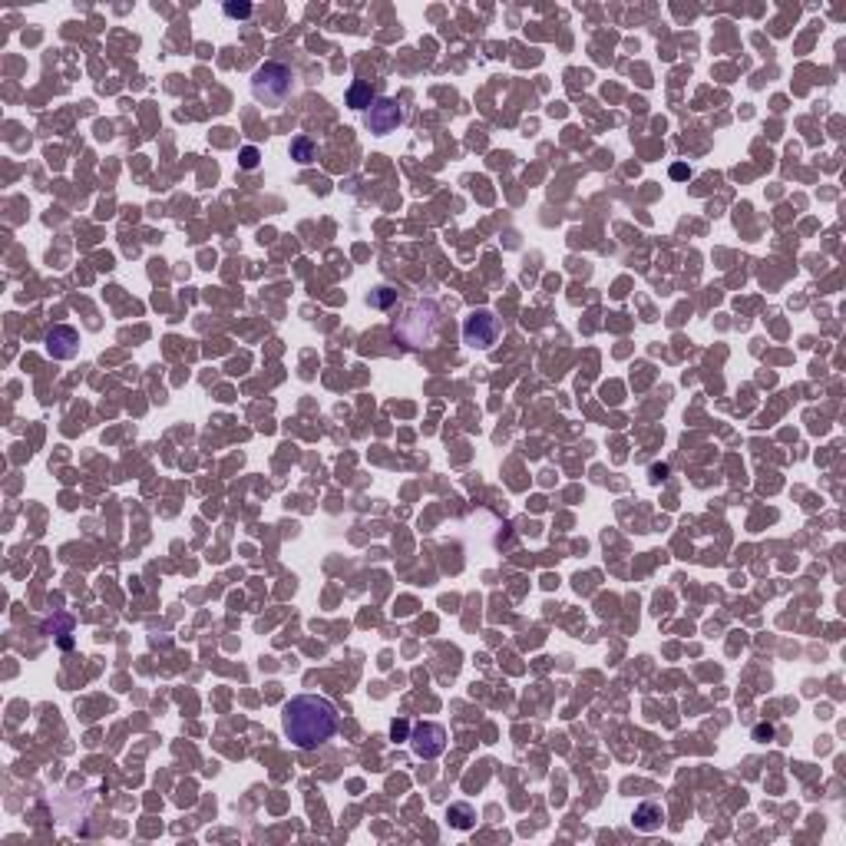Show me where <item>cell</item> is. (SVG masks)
<instances>
[{
  "label": "cell",
  "instance_id": "cell-18",
  "mask_svg": "<svg viewBox=\"0 0 846 846\" xmlns=\"http://www.w3.org/2000/svg\"><path fill=\"white\" fill-rule=\"evenodd\" d=\"M651 476H655V479H664V476H668V467H664V463H655V467H651Z\"/></svg>",
  "mask_w": 846,
  "mask_h": 846
},
{
  "label": "cell",
  "instance_id": "cell-12",
  "mask_svg": "<svg viewBox=\"0 0 846 846\" xmlns=\"http://www.w3.org/2000/svg\"><path fill=\"white\" fill-rule=\"evenodd\" d=\"M70 631H73V615H66V612H60L56 619H46L44 621V635H53L56 641L66 638Z\"/></svg>",
  "mask_w": 846,
  "mask_h": 846
},
{
  "label": "cell",
  "instance_id": "cell-5",
  "mask_svg": "<svg viewBox=\"0 0 846 846\" xmlns=\"http://www.w3.org/2000/svg\"><path fill=\"white\" fill-rule=\"evenodd\" d=\"M364 120H367V130L370 132L387 136V132H393L403 122V109H400V103H397V99L377 96L374 103H370L367 113H364Z\"/></svg>",
  "mask_w": 846,
  "mask_h": 846
},
{
  "label": "cell",
  "instance_id": "cell-11",
  "mask_svg": "<svg viewBox=\"0 0 846 846\" xmlns=\"http://www.w3.org/2000/svg\"><path fill=\"white\" fill-rule=\"evenodd\" d=\"M374 99H377V96H374L370 83H364V80H358V83H354V87L348 89V103H351L354 109H364V113H367Z\"/></svg>",
  "mask_w": 846,
  "mask_h": 846
},
{
  "label": "cell",
  "instance_id": "cell-1",
  "mask_svg": "<svg viewBox=\"0 0 846 846\" xmlns=\"http://www.w3.org/2000/svg\"><path fill=\"white\" fill-rule=\"evenodd\" d=\"M284 717V734L298 744L301 750H317L321 744L337 734V707L321 695H298L291 697L282 711Z\"/></svg>",
  "mask_w": 846,
  "mask_h": 846
},
{
  "label": "cell",
  "instance_id": "cell-6",
  "mask_svg": "<svg viewBox=\"0 0 846 846\" xmlns=\"http://www.w3.org/2000/svg\"><path fill=\"white\" fill-rule=\"evenodd\" d=\"M410 747H413V754L423 760L440 757L446 747V731L440 724H434V721H423V724H417L410 731Z\"/></svg>",
  "mask_w": 846,
  "mask_h": 846
},
{
  "label": "cell",
  "instance_id": "cell-2",
  "mask_svg": "<svg viewBox=\"0 0 846 846\" xmlns=\"http://www.w3.org/2000/svg\"><path fill=\"white\" fill-rule=\"evenodd\" d=\"M436 327H440V308H436V301L423 298V301H413L393 321V334L400 337L407 348H423V344H434Z\"/></svg>",
  "mask_w": 846,
  "mask_h": 846
},
{
  "label": "cell",
  "instance_id": "cell-4",
  "mask_svg": "<svg viewBox=\"0 0 846 846\" xmlns=\"http://www.w3.org/2000/svg\"><path fill=\"white\" fill-rule=\"evenodd\" d=\"M499 337V317L493 315V311H473V315L463 321V341H467L469 348H479V351H489L493 344H496Z\"/></svg>",
  "mask_w": 846,
  "mask_h": 846
},
{
  "label": "cell",
  "instance_id": "cell-13",
  "mask_svg": "<svg viewBox=\"0 0 846 846\" xmlns=\"http://www.w3.org/2000/svg\"><path fill=\"white\" fill-rule=\"evenodd\" d=\"M225 17H232V20H248V17H251V4H245V0H228V4H225Z\"/></svg>",
  "mask_w": 846,
  "mask_h": 846
},
{
  "label": "cell",
  "instance_id": "cell-14",
  "mask_svg": "<svg viewBox=\"0 0 846 846\" xmlns=\"http://www.w3.org/2000/svg\"><path fill=\"white\" fill-rule=\"evenodd\" d=\"M393 301H397V291H393V288H377V291L370 294V304H374V308H391Z\"/></svg>",
  "mask_w": 846,
  "mask_h": 846
},
{
  "label": "cell",
  "instance_id": "cell-19",
  "mask_svg": "<svg viewBox=\"0 0 846 846\" xmlns=\"http://www.w3.org/2000/svg\"><path fill=\"white\" fill-rule=\"evenodd\" d=\"M754 734H757V738H774V727L771 724H760Z\"/></svg>",
  "mask_w": 846,
  "mask_h": 846
},
{
  "label": "cell",
  "instance_id": "cell-8",
  "mask_svg": "<svg viewBox=\"0 0 846 846\" xmlns=\"http://www.w3.org/2000/svg\"><path fill=\"white\" fill-rule=\"evenodd\" d=\"M662 823H664V810H662V803H655V800L638 803L635 814H631V826L641 830V833H655V830H662Z\"/></svg>",
  "mask_w": 846,
  "mask_h": 846
},
{
  "label": "cell",
  "instance_id": "cell-15",
  "mask_svg": "<svg viewBox=\"0 0 846 846\" xmlns=\"http://www.w3.org/2000/svg\"><path fill=\"white\" fill-rule=\"evenodd\" d=\"M258 159H261V152L255 149V146H245V149L239 152V165H241V169H258Z\"/></svg>",
  "mask_w": 846,
  "mask_h": 846
},
{
  "label": "cell",
  "instance_id": "cell-7",
  "mask_svg": "<svg viewBox=\"0 0 846 846\" xmlns=\"http://www.w3.org/2000/svg\"><path fill=\"white\" fill-rule=\"evenodd\" d=\"M46 354L53 360H73L76 351H80V334H76V327L70 324H56L46 331Z\"/></svg>",
  "mask_w": 846,
  "mask_h": 846
},
{
  "label": "cell",
  "instance_id": "cell-10",
  "mask_svg": "<svg viewBox=\"0 0 846 846\" xmlns=\"http://www.w3.org/2000/svg\"><path fill=\"white\" fill-rule=\"evenodd\" d=\"M315 156H317L315 139H308V136H294L291 139V159L294 163L308 165V163H315Z\"/></svg>",
  "mask_w": 846,
  "mask_h": 846
},
{
  "label": "cell",
  "instance_id": "cell-9",
  "mask_svg": "<svg viewBox=\"0 0 846 846\" xmlns=\"http://www.w3.org/2000/svg\"><path fill=\"white\" fill-rule=\"evenodd\" d=\"M446 820H450V826H456V830H469V826L476 823V814H473L469 803H453V807L446 810Z\"/></svg>",
  "mask_w": 846,
  "mask_h": 846
},
{
  "label": "cell",
  "instance_id": "cell-17",
  "mask_svg": "<svg viewBox=\"0 0 846 846\" xmlns=\"http://www.w3.org/2000/svg\"><path fill=\"white\" fill-rule=\"evenodd\" d=\"M688 175H691L688 165H671V179H688Z\"/></svg>",
  "mask_w": 846,
  "mask_h": 846
},
{
  "label": "cell",
  "instance_id": "cell-3",
  "mask_svg": "<svg viewBox=\"0 0 846 846\" xmlns=\"http://www.w3.org/2000/svg\"><path fill=\"white\" fill-rule=\"evenodd\" d=\"M294 89V73L284 63H265L251 76V93L265 106H282Z\"/></svg>",
  "mask_w": 846,
  "mask_h": 846
},
{
  "label": "cell",
  "instance_id": "cell-16",
  "mask_svg": "<svg viewBox=\"0 0 846 846\" xmlns=\"http://www.w3.org/2000/svg\"><path fill=\"white\" fill-rule=\"evenodd\" d=\"M391 734H393V740H410V727H407V721H393Z\"/></svg>",
  "mask_w": 846,
  "mask_h": 846
}]
</instances>
